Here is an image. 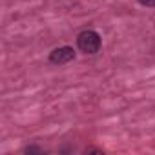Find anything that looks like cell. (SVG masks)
<instances>
[{
	"label": "cell",
	"instance_id": "obj_1",
	"mask_svg": "<svg viewBox=\"0 0 155 155\" xmlns=\"http://www.w3.org/2000/svg\"><path fill=\"white\" fill-rule=\"evenodd\" d=\"M101 35L93 29H86L82 33H79V37H77V46H79V49L86 55H95L99 53L101 49Z\"/></svg>",
	"mask_w": 155,
	"mask_h": 155
},
{
	"label": "cell",
	"instance_id": "obj_2",
	"mask_svg": "<svg viewBox=\"0 0 155 155\" xmlns=\"http://www.w3.org/2000/svg\"><path fill=\"white\" fill-rule=\"evenodd\" d=\"M75 58V51L73 48L69 46H60V48H55L51 53H49V60L53 64H68Z\"/></svg>",
	"mask_w": 155,
	"mask_h": 155
},
{
	"label": "cell",
	"instance_id": "obj_3",
	"mask_svg": "<svg viewBox=\"0 0 155 155\" xmlns=\"http://www.w3.org/2000/svg\"><path fill=\"white\" fill-rule=\"evenodd\" d=\"M139 2L146 8H155V0H139Z\"/></svg>",
	"mask_w": 155,
	"mask_h": 155
}]
</instances>
